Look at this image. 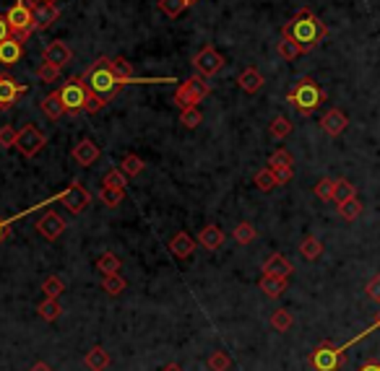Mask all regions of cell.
Returning a JSON list of instances; mask_svg holds the SVG:
<instances>
[{"instance_id": "6da1fadb", "label": "cell", "mask_w": 380, "mask_h": 371, "mask_svg": "<svg viewBox=\"0 0 380 371\" xmlns=\"http://www.w3.org/2000/svg\"><path fill=\"white\" fill-rule=\"evenodd\" d=\"M281 37H290L292 42H297L302 47V52H312L318 44L326 42L328 26H326L310 8H300L281 26Z\"/></svg>"}, {"instance_id": "7a4b0ae2", "label": "cell", "mask_w": 380, "mask_h": 371, "mask_svg": "<svg viewBox=\"0 0 380 371\" xmlns=\"http://www.w3.org/2000/svg\"><path fill=\"white\" fill-rule=\"evenodd\" d=\"M84 81H86V86H89V91L94 94V97L104 99L107 104H110L112 99L118 97L122 91V83L115 73H112V65H110V58H100L91 63V68L84 73Z\"/></svg>"}, {"instance_id": "3957f363", "label": "cell", "mask_w": 380, "mask_h": 371, "mask_svg": "<svg viewBox=\"0 0 380 371\" xmlns=\"http://www.w3.org/2000/svg\"><path fill=\"white\" fill-rule=\"evenodd\" d=\"M326 99H328V94L320 88V83L312 76L297 79L294 86L287 91V101L297 109V115H302V117H310L320 104H326Z\"/></svg>"}, {"instance_id": "277c9868", "label": "cell", "mask_w": 380, "mask_h": 371, "mask_svg": "<svg viewBox=\"0 0 380 371\" xmlns=\"http://www.w3.org/2000/svg\"><path fill=\"white\" fill-rule=\"evenodd\" d=\"M58 94H61L63 99L65 115H79V112H84V109H86V101H89L91 97L84 76H70V79L58 88Z\"/></svg>"}, {"instance_id": "5b68a950", "label": "cell", "mask_w": 380, "mask_h": 371, "mask_svg": "<svg viewBox=\"0 0 380 371\" xmlns=\"http://www.w3.org/2000/svg\"><path fill=\"white\" fill-rule=\"evenodd\" d=\"M209 94H211V83H206V79L196 73V76H190L188 81H182L172 99H175V104L180 109H190V107H196V104H200Z\"/></svg>"}, {"instance_id": "8992f818", "label": "cell", "mask_w": 380, "mask_h": 371, "mask_svg": "<svg viewBox=\"0 0 380 371\" xmlns=\"http://www.w3.org/2000/svg\"><path fill=\"white\" fill-rule=\"evenodd\" d=\"M308 363L312 371H339L344 366V348H336L333 343H320L312 348Z\"/></svg>"}, {"instance_id": "52a82bcc", "label": "cell", "mask_w": 380, "mask_h": 371, "mask_svg": "<svg viewBox=\"0 0 380 371\" xmlns=\"http://www.w3.org/2000/svg\"><path fill=\"white\" fill-rule=\"evenodd\" d=\"M6 19H8V24H10L13 37H19L21 42L29 40V34L34 31V10H31L29 3L19 0L16 6H10L8 13H6Z\"/></svg>"}, {"instance_id": "ba28073f", "label": "cell", "mask_w": 380, "mask_h": 371, "mask_svg": "<svg viewBox=\"0 0 380 371\" xmlns=\"http://www.w3.org/2000/svg\"><path fill=\"white\" fill-rule=\"evenodd\" d=\"M224 65H227L224 55H221L219 49L211 47V44H206V47L200 49L198 55L193 58V68H196V73H198V76H203V79H211V76L221 73V70H224Z\"/></svg>"}, {"instance_id": "9c48e42d", "label": "cell", "mask_w": 380, "mask_h": 371, "mask_svg": "<svg viewBox=\"0 0 380 371\" xmlns=\"http://www.w3.org/2000/svg\"><path fill=\"white\" fill-rule=\"evenodd\" d=\"M45 143H47V135L37 125H24L19 130V138H16V148H19L21 156L26 158L37 156L42 148H45Z\"/></svg>"}, {"instance_id": "30bf717a", "label": "cell", "mask_w": 380, "mask_h": 371, "mask_svg": "<svg viewBox=\"0 0 380 371\" xmlns=\"http://www.w3.org/2000/svg\"><path fill=\"white\" fill-rule=\"evenodd\" d=\"M58 200H61L63 208H68L73 215H79V213H84V211L89 208L91 195H89V190H86L84 185L73 182V185H70L65 192H61V195H58Z\"/></svg>"}, {"instance_id": "8fae6325", "label": "cell", "mask_w": 380, "mask_h": 371, "mask_svg": "<svg viewBox=\"0 0 380 371\" xmlns=\"http://www.w3.org/2000/svg\"><path fill=\"white\" fill-rule=\"evenodd\" d=\"M24 94H26V83H19L10 76H0V109L13 107Z\"/></svg>"}, {"instance_id": "7c38bea8", "label": "cell", "mask_w": 380, "mask_h": 371, "mask_svg": "<svg viewBox=\"0 0 380 371\" xmlns=\"http://www.w3.org/2000/svg\"><path fill=\"white\" fill-rule=\"evenodd\" d=\"M292 164H294V158L287 148H279V151H274L269 156V166L274 169V174L279 179V185H287L292 179Z\"/></svg>"}, {"instance_id": "4fadbf2b", "label": "cell", "mask_w": 380, "mask_h": 371, "mask_svg": "<svg viewBox=\"0 0 380 371\" xmlns=\"http://www.w3.org/2000/svg\"><path fill=\"white\" fill-rule=\"evenodd\" d=\"M320 127H323V133L331 138H339L347 127H349V117L341 112L339 107H331L323 117H320Z\"/></svg>"}, {"instance_id": "5bb4252c", "label": "cell", "mask_w": 380, "mask_h": 371, "mask_svg": "<svg viewBox=\"0 0 380 371\" xmlns=\"http://www.w3.org/2000/svg\"><path fill=\"white\" fill-rule=\"evenodd\" d=\"M37 231H40L47 242H55L58 236L65 231V218L63 215H58L55 211H47V213L40 218V224H37Z\"/></svg>"}, {"instance_id": "9a60e30c", "label": "cell", "mask_w": 380, "mask_h": 371, "mask_svg": "<svg viewBox=\"0 0 380 371\" xmlns=\"http://www.w3.org/2000/svg\"><path fill=\"white\" fill-rule=\"evenodd\" d=\"M24 58V42L19 37H8L6 42H0V65L3 68H13L16 63Z\"/></svg>"}, {"instance_id": "2e32d148", "label": "cell", "mask_w": 380, "mask_h": 371, "mask_svg": "<svg viewBox=\"0 0 380 371\" xmlns=\"http://www.w3.org/2000/svg\"><path fill=\"white\" fill-rule=\"evenodd\" d=\"M31 10H34V31L50 29L52 24L58 21V16H61V10H58L55 3H40V6H34Z\"/></svg>"}, {"instance_id": "e0dca14e", "label": "cell", "mask_w": 380, "mask_h": 371, "mask_svg": "<svg viewBox=\"0 0 380 371\" xmlns=\"http://www.w3.org/2000/svg\"><path fill=\"white\" fill-rule=\"evenodd\" d=\"M42 60H45V63H52V65H58V68H63V65H68L70 63V47L61 40H52L50 44L45 47V52H42Z\"/></svg>"}, {"instance_id": "ac0fdd59", "label": "cell", "mask_w": 380, "mask_h": 371, "mask_svg": "<svg viewBox=\"0 0 380 371\" xmlns=\"http://www.w3.org/2000/svg\"><path fill=\"white\" fill-rule=\"evenodd\" d=\"M258 288L269 299H279V296H284L287 293V288H290V281L287 278H281V275H260V281H258Z\"/></svg>"}, {"instance_id": "d6986e66", "label": "cell", "mask_w": 380, "mask_h": 371, "mask_svg": "<svg viewBox=\"0 0 380 371\" xmlns=\"http://www.w3.org/2000/svg\"><path fill=\"white\" fill-rule=\"evenodd\" d=\"M100 154H102L100 146H97L91 138H84L79 146L73 148V154H70V156L79 161V166H91L97 158H100Z\"/></svg>"}, {"instance_id": "ffe728a7", "label": "cell", "mask_w": 380, "mask_h": 371, "mask_svg": "<svg viewBox=\"0 0 380 371\" xmlns=\"http://www.w3.org/2000/svg\"><path fill=\"white\" fill-rule=\"evenodd\" d=\"M237 83H240V88L245 91V94H258L260 88L266 86V79H263V73H260L258 68L248 65V68L237 76Z\"/></svg>"}, {"instance_id": "44dd1931", "label": "cell", "mask_w": 380, "mask_h": 371, "mask_svg": "<svg viewBox=\"0 0 380 371\" xmlns=\"http://www.w3.org/2000/svg\"><path fill=\"white\" fill-rule=\"evenodd\" d=\"M260 270H263L266 275H281V278H290V275L294 273L292 263L281 252H274V254H271L269 260L263 263V267H260Z\"/></svg>"}, {"instance_id": "7402d4cb", "label": "cell", "mask_w": 380, "mask_h": 371, "mask_svg": "<svg viewBox=\"0 0 380 371\" xmlns=\"http://www.w3.org/2000/svg\"><path fill=\"white\" fill-rule=\"evenodd\" d=\"M196 249V242H193V236L185 234V231H177V234L170 239V252L177 257V260H188L190 254Z\"/></svg>"}, {"instance_id": "603a6c76", "label": "cell", "mask_w": 380, "mask_h": 371, "mask_svg": "<svg viewBox=\"0 0 380 371\" xmlns=\"http://www.w3.org/2000/svg\"><path fill=\"white\" fill-rule=\"evenodd\" d=\"M224 231H221L216 224H209V226H203L200 229V234H198V242L203 245V249H209V252H214V249H219L221 245H224Z\"/></svg>"}, {"instance_id": "cb8c5ba5", "label": "cell", "mask_w": 380, "mask_h": 371, "mask_svg": "<svg viewBox=\"0 0 380 371\" xmlns=\"http://www.w3.org/2000/svg\"><path fill=\"white\" fill-rule=\"evenodd\" d=\"M112 65V73L122 81V83H151V81H143V79H136V73H133V65H130L125 58H112L110 60Z\"/></svg>"}, {"instance_id": "d4e9b609", "label": "cell", "mask_w": 380, "mask_h": 371, "mask_svg": "<svg viewBox=\"0 0 380 371\" xmlns=\"http://www.w3.org/2000/svg\"><path fill=\"white\" fill-rule=\"evenodd\" d=\"M84 363H86V369L89 371H104L107 366H110V353L104 351L102 345H94V348L86 353Z\"/></svg>"}, {"instance_id": "484cf974", "label": "cell", "mask_w": 380, "mask_h": 371, "mask_svg": "<svg viewBox=\"0 0 380 371\" xmlns=\"http://www.w3.org/2000/svg\"><path fill=\"white\" fill-rule=\"evenodd\" d=\"M40 107H42V112H45V115H47L50 119H55V122H58V119L65 115V107H63V99H61V94H58V91H52V94H47V97L42 99Z\"/></svg>"}, {"instance_id": "4316f807", "label": "cell", "mask_w": 380, "mask_h": 371, "mask_svg": "<svg viewBox=\"0 0 380 371\" xmlns=\"http://www.w3.org/2000/svg\"><path fill=\"white\" fill-rule=\"evenodd\" d=\"M253 182H255V187H258L260 192H271L274 187H279V179H276V174H274V169H271V166L258 169L255 176H253Z\"/></svg>"}, {"instance_id": "83f0119b", "label": "cell", "mask_w": 380, "mask_h": 371, "mask_svg": "<svg viewBox=\"0 0 380 371\" xmlns=\"http://www.w3.org/2000/svg\"><path fill=\"white\" fill-rule=\"evenodd\" d=\"M232 239L237 242V245H251L258 239V229L251 224V221H242V224L235 226V231H232Z\"/></svg>"}, {"instance_id": "f1b7e54d", "label": "cell", "mask_w": 380, "mask_h": 371, "mask_svg": "<svg viewBox=\"0 0 380 371\" xmlns=\"http://www.w3.org/2000/svg\"><path fill=\"white\" fill-rule=\"evenodd\" d=\"M94 267H97L102 275H118V273H120L122 265H120V260H118V257H115L112 252H104V254H100V257H97Z\"/></svg>"}, {"instance_id": "f546056e", "label": "cell", "mask_w": 380, "mask_h": 371, "mask_svg": "<svg viewBox=\"0 0 380 371\" xmlns=\"http://www.w3.org/2000/svg\"><path fill=\"white\" fill-rule=\"evenodd\" d=\"M300 254L305 257V260L315 263L320 254H323V242H320L318 236H305L302 245H300Z\"/></svg>"}, {"instance_id": "4dcf8cb0", "label": "cell", "mask_w": 380, "mask_h": 371, "mask_svg": "<svg viewBox=\"0 0 380 371\" xmlns=\"http://www.w3.org/2000/svg\"><path fill=\"white\" fill-rule=\"evenodd\" d=\"M37 312H40V317L45 320V322H55V320L63 314V306L58 299H50V296H47V299L37 306Z\"/></svg>"}, {"instance_id": "1f68e13d", "label": "cell", "mask_w": 380, "mask_h": 371, "mask_svg": "<svg viewBox=\"0 0 380 371\" xmlns=\"http://www.w3.org/2000/svg\"><path fill=\"white\" fill-rule=\"evenodd\" d=\"M292 119L290 117H284V115H276V117L271 119V125H269V133L271 138H276V140H284V138L292 133Z\"/></svg>"}, {"instance_id": "d6a6232c", "label": "cell", "mask_w": 380, "mask_h": 371, "mask_svg": "<svg viewBox=\"0 0 380 371\" xmlns=\"http://www.w3.org/2000/svg\"><path fill=\"white\" fill-rule=\"evenodd\" d=\"M351 197H357V187L351 185L349 179H336V192H333V203L341 206V203H347Z\"/></svg>"}, {"instance_id": "836d02e7", "label": "cell", "mask_w": 380, "mask_h": 371, "mask_svg": "<svg viewBox=\"0 0 380 371\" xmlns=\"http://www.w3.org/2000/svg\"><path fill=\"white\" fill-rule=\"evenodd\" d=\"M269 324L274 327L276 332H287L294 324V317H292V312L290 309H276V312L271 314V320H269Z\"/></svg>"}, {"instance_id": "e575fe53", "label": "cell", "mask_w": 380, "mask_h": 371, "mask_svg": "<svg viewBox=\"0 0 380 371\" xmlns=\"http://www.w3.org/2000/svg\"><path fill=\"white\" fill-rule=\"evenodd\" d=\"M312 192H315V197H320V200H326V203H333L336 179H331V176H323V179H318V185L312 187Z\"/></svg>"}, {"instance_id": "d590c367", "label": "cell", "mask_w": 380, "mask_h": 371, "mask_svg": "<svg viewBox=\"0 0 380 371\" xmlns=\"http://www.w3.org/2000/svg\"><path fill=\"white\" fill-rule=\"evenodd\" d=\"M276 52H279V58H281V60H297L300 55H305L300 44H297V42H292L290 37H281V42H279V47H276Z\"/></svg>"}, {"instance_id": "8d00e7d4", "label": "cell", "mask_w": 380, "mask_h": 371, "mask_svg": "<svg viewBox=\"0 0 380 371\" xmlns=\"http://www.w3.org/2000/svg\"><path fill=\"white\" fill-rule=\"evenodd\" d=\"M125 278H122L120 273L118 275H104L102 278V291H107L110 296H120L122 291H125Z\"/></svg>"}, {"instance_id": "74e56055", "label": "cell", "mask_w": 380, "mask_h": 371, "mask_svg": "<svg viewBox=\"0 0 380 371\" xmlns=\"http://www.w3.org/2000/svg\"><path fill=\"white\" fill-rule=\"evenodd\" d=\"M42 291H45V296H50V299H61L63 293H65V281L58 278V275H50V278H45Z\"/></svg>"}, {"instance_id": "f35d334b", "label": "cell", "mask_w": 380, "mask_h": 371, "mask_svg": "<svg viewBox=\"0 0 380 371\" xmlns=\"http://www.w3.org/2000/svg\"><path fill=\"white\" fill-rule=\"evenodd\" d=\"M125 197V190H118V187H102L100 192V200L104 203L107 208H118Z\"/></svg>"}, {"instance_id": "ab89813d", "label": "cell", "mask_w": 380, "mask_h": 371, "mask_svg": "<svg viewBox=\"0 0 380 371\" xmlns=\"http://www.w3.org/2000/svg\"><path fill=\"white\" fill-rule=\"evenodd\" d=\"M336 211H339V215L344 218V221H354V218H360L362 215V203L357 200V197H351V200H347V203H341Z\"/></svg>"}, {"instance_id": "60d3db41", "label": "cell", "mask_w": 380, "mask_h": 371, "mask_svg": "<svg viewBox=\"0 0 380 371\" xmlns=\"http://www.w3.org/2000/svg\"><path fill=\"white\" fill-rule=\"evenodd\" d=\"M143 166H146V164H143V158L136 156V154H128V156H125V158L120 161V169H122V172H125L128 176H138L141 172H143Z\"/></svg>"}, {"instance_id": "b9f144b4", "label": "cell", "mask_w": 380, "mask_h": 371, "mask_svg": "<svg viewBox=\"0 0 380 371\" xmlns=\"http://www.w3.org/2000/svg\"><path fill=\"white\" fill-rule=\"evenodd\" d=\"M206 366H209V371H230L232 366V358L227 356L224 351H214L209 356V361H206Z\"/></svg>"}, {"instance_id": "7bdbcfd3", "label": "cell", "mask_w": 380, "mask_h": 371, "mask_svg": "<svg viewBox=\"0 0 380 371\" xmlns=\"http://www.w3.org/2000/svg\"><path fill=\"white\" fill-rule=\"evenodd\" d=\"M185 8H188L185 0H159V10L164 16H170V19H177Z\"/></svg>"}, {"instance_id": "ee69618b", "label": "cell", "mask_w": 380, "mask_h": 371, "mask_svg": "<svg viewBox=\"0 0 380 371\" xmlns=\"http://www.w3.org/2000/svg\"><path fill=\"white\" fill-rule=\"evenodd\" d=\"M200 122H203V115L198 112V107L180 109V125H185L188 130H196Z\"/></svg>"}, {"instance_id": "f6af8a7d", "label": "cell", "mask_w": 380, "mask_h": 371, "mask_svg": "<svg viewBox=\"0 0 380 371\" xmlns=\"http://www.w3.org/2000/svg\"><path fill=\"white\" fill-rule=\"evenodd\" d=\"M125 179L128 174L122 172V169H110L104 179H102V187H118V190H125Z\"/></svg>"}, {"instance_id": "bcb514c9", "label": "cell", "mask_w": 380, "mask_h": 371, "mask_svg": "<svg viewBox=\"0 0 380 371\" xmlns=\"http://www.w3.org/2000/svg\"><path fill=\"white\" fill-rule=\"evenodd\" d=\"M58 76H61V68L52 65V63H42L40 68H37V79H40L42 83H55Z\"/></svg>"}, {"instance_id": "7dc6e473", "label": "cell", "mask_w": 380, "mask_h": 371, "mask_svg": "<svg viewBox=\"0 0 380 371\" xmlns=\"http://www.w3.org/2000/svg\"><path fill=\"white\" fill-rule=\"evenodd\" d=\"M16 138H19V133H16V130H13L10 125L0 127V146H3V148L16 146Z\"/></svg>"}, {"instance_id": "c3c4849f", "label": "cell", "mask_w": 380, "mask_h": 371, "mask_svg": "<svg viewBox=\"0 0 380 371\" xmlns=\"http://www.w3.org/2000/svg\"><path fill=\"white\" fill-rule=\"evenodd\" d=\"M365 293H367V299L375 304H380V273L372 275L370 281H367V286H365Z\"/></svg>"}, {"instance_id": "681fc988", "label": "cell", "mask_w": 380, "mask_h": 371, "mask_svg": "<svg viewBox=\"0 0 380 371\" xmlns=\"http://www.w3.org/2000/svg\"><path fill=\"white\" fill-rule=\"evenodd\" d=\"M104 107H107V101L91 94L89 101H86V109H84V112H89V115H97V112H100V109H104Z\"/></svg>"}, {"instance_id": "f907efd6", "label": "cell", "mask_w": 380, "mask_h": 371, "mask_svg": "<svg viewBox=\"0 0 380 371\" xmlns=\"http://www.w3.org/2000/svg\"><path fill=\"white\" fill-rule=\"evenodd\" d=\"M378 327H380V314H378V320H375V322H372L370 327H367V330H365V332H360V338H354V340H349V343H347V345H341V348H344V351H347V348H349V345H354V343H357V340H362V338H365V335H370V332H375V330H378Z\"/></svg>"}, {"instance_id": "816d5d0a", "label": "cell", "mask_w": 380, "mask_h": 371, "mask_svg": "<svg viewBox=\"0 0 380 371\" xmlns=\"http://www.w3.org/2000/svg\"><path fill=\"white\" fill-rule=\"evenodd\" d=\"M8 37H13V31H10V24L6 16H0V42H6Z\"/></svg>"}, {"instance_id": "f5cc1de1", "label": "cell", "mask_w": 380, "mask_h": 371, "mask_svg": "<svg viewBox=\"0 0 380 371\" xmlns=\"http://www.w3.org/2000/svg\"><path fill=\"white\" fill-rule=\"evenodd\" d=\"M357 371H380V361H365Z\"/></svg>"}, {"instance_id": "db71d44e", "label": "cell", "mask_w": 380, "mask_h": 371, "mask_svg": "<svg viewBox=\"0 0 380 371\" xmlns=\"http://www.w3.org/2000/svg\"><path fill=\"white\" fill-rule=\"evenodd\" d=\"M29 371H52V366H50V363H45V361H37Z\"/></svg>"}, {"instance_id": "11a10c76", "label": "cell", "mask_w": 380, "mask_h": 371, "mask_svg": "<svg viewBox=\"0 0 380 371\" xmlns=\"http://www.w3.org/2000/svg\"><path fill=\"white\" fill-rule=\"evenodd\" d=\"M6 234H8V221H3V218H0V242L6 239Z\"/></svg>"}, {"instance_id": "9f6ffc18", "label": "cell", "mask_w": 380, "mask_h": 371, "mask_svg": "<svg viewBox=\"0 0 380 371\" xmlns=\"http://www.w3.org/2000/svg\"><path fill=\"white\" fill-rule=\"evenodd\" d=\"M24 3H29L31 8H34V6H40V3H55V0H24Z\"/></svg>"}, {"instance_id": "6f0895ef", "label": "cell", "mask_w": 380, "mask_h": 371, "mask_svg": "<svg viewBox=\"0 0 380 371\" xmlns=\"http://www.w3.org/2000/svg\"><path fill=\"white\" fill-rule=\"evenodd\" d=\"M161 371H182V369L177 366V363H167V366H164Z\"/></svg>"}, {"instance_id": "680465c9", "label": "cell", "mask_w": 380, "mask_h": 371, "mask_svg": "<svg viewBox=\"0 0 380 371\" xmlns=\"http://www.w3.org/2000/svg\"><path fill=\"white\" fill-rule=\"evenodd\" d=\"M185 3H188V8H190V6H196V3H198V0H185Z\"/></svg>"}, {"instance_id": "91938a15", "label": "cell", "mask_w": 380, "mask_h": 371, "mask_svg": "<svg viewBox=\"0 0 380 371\" xmlns=\"http://www.w3.org/2000/svg\"><path fill=\"white\" fill-rule=\"evenodd\" d=\"M0 112H3V109H0Z\"/></svg>"}]
</instances>
